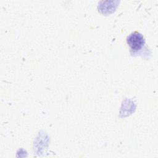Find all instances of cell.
Here are the masks:
<instances>
[{
  "instance_id": "6da1fadb",
  "label": "cell",
  "mask_w": 158,
  "mask_h": 158,
  "mask_svg": "<svg viewBox=\"0 0 158 158\" xmlns=\"http://www.w3.org/2000/svg\"><path fill=\"white\" fill-rule=\"evenodd\" d=\"M127 43L132 51H138L142 49L145 43V41L143 35L135 31L131 33L127 36Z\"/></svg>"
}]
</instances>
